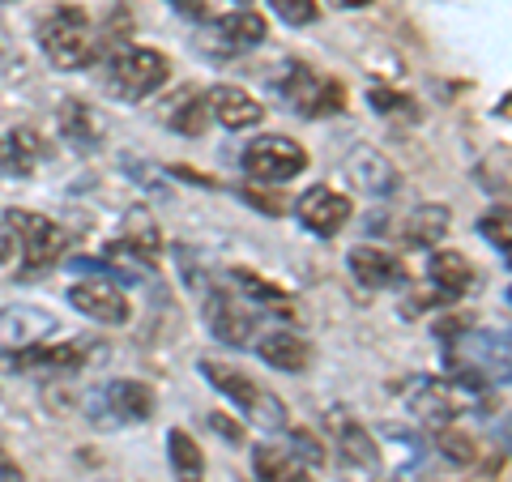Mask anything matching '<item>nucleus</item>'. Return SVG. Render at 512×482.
<instances>
[{"label":"nucleus","instance_id":"nucleus-41","mask_svg":"<svg viewBox=\"0 0 512 482\" xmlns=\"http://www.w3.org/2000/svg\"><path fill=\"white\" fill-rule=\"evenodd\" d=\"M0 5H5V0H0Z\"/></svg>","mask_w":512,"mask_h":482},{"label":"nucleus","instance_id":"nucleus-31","mask_svg":"<svg viewBox=\"0 0 512 482\" xmlns=\"http://www.w3.org/2000/svg\"><path fill=\"white\" fill-rule=\"evenodd\" d=\"M274 18H282L286 26H312L320 18V5L316 0H269Z\"/></svg>","mask_w":512,"mask_h":482},{"label":"nucleus","instance_id":"nucleus-10","mask_svg":"<svg viewBox=\"0 0 512 482\" xmlns=\"http://www.w3.org/2000/svg\"><path fill=\"white\" fill-rule=\"evenodd\" d=\"M69 308L82 312L94 325H128L133 320V308L116 282L107 278H86V282H73L69 286Z\"/></svg>","mask_w":512,"mask_h":482},{"label":"nucleus","instance_id":"nucleus-2","mask_svg":"<svg viewBox=\"0 0 512 482\" xmlns=\"http://www.w3.org/2000/svg\"><path fill=\"white\" fill-rule=\"evenodd\" d=\"M171 82V60L158 47H120L103 69V90L120 103H141Z\"/></svg>","mask_w":512,"mask_h":482},{"label":"nucleus","instance_id":"nucleus-35","mask_svg":"<svg viewBox=\"0 0 512 482\" xmlns=\"http://www.w3.org/2000/svg\"><path fill=\"white\" fill-rule=\"evenodd\" d=\"M440 303H448V295H440L436 286H431V291H419V295L406 299V316H423V312H431V308H440Z\"/></svg>","mask_w":512,"mask_h":482},{"label":"nucleus","instance_id":"nucleus-7","mask_svg":"<svg viewBox=\"0 0 512 482\" xmlns=\"http://www.w3.org/2000/svg\"><path fill=\"white\" fill-rule=\"evenodd\" d=\"M94 355L90 337H73V342H35L18 350V355H5V363L13 372H30V376H69L82 372Z\"/></svg>","mask_w":512,"mask_h":482},{"label":"nucleus","instance_id":"nucleus-4","mask_svg":"<svg viewBox=\"0 0 512 482\" xmlns=\"http://www.w3.org/2000/svg\"><path fill=\"white\" fill-rule=\"evenodd\" d=\"M86 419L103 431H124L154 419V389L141 380H107L86 397Z\"/></svg>","mask_w":512,"mask_h":482},{"label":"nucleus","instance_id":"nucleus-18","mask_svg":"<svg viewBox=\"0 0 512 482\" xmlns=\"http://www.w3.org/2000/svg\"><path fill=\"white\" fill-rule=\"evenodd\" d=\"M256 355H261V363L278 367V372L299 376V372H308V363H312V342L291 333V329H278V333H265L261 342H256Z\"/></svg>","mask_w":512,"mask_h":482},{"label":"nucleus","instance_id":"nucleus-11","mask_svg":"<svg viewBox=\"0 0 512 482\" xmlns=\"http://www.w3.org/2000/svg\"><path fill=\"white\" fill-rule=\"evenodd\" d=\"M56 128L64 137V146L77 154H99L107 146V120L99 107H90L82 99H64L56 111Z\"/></svg>","mask_w":512,"mask_h":482},{"label":"nucleus","instance_id":"nucleus-39","mask_svg":"<svg viewBox=\"0 0 512 482\" xmlns=\"http://www.w3.org/2000/svg\"><path fill=\"white\" fill-rule=\"evenodd\" d=\"M175 9H192V13H201V0H171Z\"/></svg>","mask_w":512,"mask_h":482},{"label":"nucleus","instance_id":"nucleus-15","mask_svg":"<svg viewBox=\"0 0 512 482\" xmlns=\"http://www.w3.org/2000/svg\"><path fill=\"white\" fill-rule=\"evenodd\" d=\"M56 333V316L52 312H39V308H0V350L5 355H18V350L47 342Z\"/></svg>","mask_w":512,"mask_h":482},{"label":"nucleus","instance_id":"nucleus-32","mask_svg":"<svg viewBox=\"0 0 512 482\" xmlns=\"http://www.w3.org/2000/svg\"><path fill=\"white\" fill-rule=\"evenodd\" d=\"M367 99H372V107L380 111V116H389V111H402V116H410V99H406V94H389V90H372V94H367Z\"/></svg>","mask_w":512,"mask_h":482},{"label":"nucleus","instance_id":"nucleus-9","mask_svg":"<svg viewBox=\"0 0 512 482\" xmlns=\"http://www.w3.org/2000/svg\"><path fill=\"white\" fill-rule=\"evenodd\" d=\"M406 406L427 427H444V423H457L461 410L470 406V389H461L457 380H444V376H419L406 389Z\"/></svg>","mask_w":512,"mask_h":482},{"label":"nucleus","instance_id":"nucleus-25","mask_svg":"<svg viewBox=\"0 0 512 482\" xmlns=\"http://www.w3.org/2000/svg\"><path fill=\"white\" fill-rule=\"evenodd\" d=\"M235 286L244 291L248 303H256V308H265V312H274V316H286V320H295V299L278 291L274 282H265V278H256L252 269H235Z\"/></svg>","mask_w":512,"mask_h":482},{"label":"nucleus","instance_id":"nucleus-28","mask_svg":"<svg viewBox=\"0 0 512 482\" xmlns=\"http://www.w3.org/2000/svg\"><path fill=\"white\" fill-rule=\"evenodd\" d=\"M291 470H295V457L286 453V448H278V444H261V448L252 453V474H256V482H282Z\"/></svg>","mask_w":512,"mask_h":482},{"label":"nucleus","instance_id":"nucleus-34","mask_svg":"<svg viewBox=\"0 0 512 482\" xmlns=\"http://www.w3.org/2000/svg\"><path fill=\"white\" fill-rule=\"evenodd\" d=\"M244 201H252V210H261V214H282L286 210V201L274 197V192H261V188H244Z\"/></svg>","mask_w":512,"mask_h":482},{"label":"nucleus","instance_id":"nucleus-30","mask_svg":"<svg viewBox=\"0 0 512 482\" xmlns=\"http://www.w3.org/2000/svg\"><path fill=\"white\" fill-rule=\"evenodd\" d=\"M286 453H291L295 461H303V465H325L329 448L320 444L308 427H291V436H286Z\"/></svg>","mask_w":512,"mask_h":482},{"label":"nucleus","instance_id":"nucleus-40","mask_svg":"<svg viewBox=\"0 0 512 482\" xmlns=\"http://www.w3.org/2000/svg\"><path fill=\"white\" fill-rule=\"evenodd\" d=\"M282 482H312V478H308V474H303V470H299V465H295V470H291V474H286Z\"/></svg>","mask_w":512,"mask_h":482},{"label":"nucleus","instance_id":"nucleus-19","mask_svg":"<svg viewBox=\"0 0 512 482\" xmlns=\"http://www.w3.org/2000/svg\"><path fill=\"white\" fill-rule=\"evenodd\" d=\"M346 167H350V180H355L363 192H372V197H389V192H397V184H402V175H397V167L384 158L380 150H350L346 158Z\"/></svg>","mask_w":512,"mask_h":482},{"label":"nucleus","instance_id":"nucleus-38","mask_svg":"<svg viewBox=\"0 0 512 482\" xmlns=\"http://www.w3.org/2000/svg\"><path fill=\"white\" fill-rule=\"evenodd\" d=\"M333 5H342V9H367V5H376V0H333Z\"/></svg>","mask_w":512,"mask_h":482},{"label":"nucleus","instance_id":"nucleus-13","mask_svg":"<svg viewBox=\"0 0 512 482\" xmlns=\"http://www.w3.org/2000/svg\"><path fill=\"white\" fill-rule=\"evenodd\" d=\"M295 218H299L303 231L329 239V235H338L346 222H350V201L342 197L338 188L316 184V188H308V192H303V197L295 201Z\"/></svg>","mask_w":512,"mask_h":482},{"label":"nucleus","instance_id":"nucleus-8","mask_svg":"<svg viewBox=\"0 0 512 482\" xmlns=\"http://www.w3.org/2000/svg\"><path fill=\"white\" fill-rule=\"evenodd\" d=\"M13 227H18V265L26 273H43L60 261L64 244H69V235L64 227H56L52 218L43 214H26V210H13Z\"/></svg>","mask_w":512,"mask_h":482},{"label":"nucleus","instance_id":"nucleus-24","mask_svg":"<svg viewBox=\"0 0 512 482\" xmlns=\"http://www.w3.org/2000/svg\"><path fill=\"white\" fill-rule=\"evenodd\" d=\"M39 154H43V141L35 128H13V133L0 137V171L5 175H30Z\"/></svg>","mask_w":512,"mask_h":482},{"label":"nucleus","instance_id":"nucleus-3","mask_svg":"<svg viewBox=\"0 0 512 482\" xmlns=\"http://www.w3.org/2000/svg\"><path fill=\"white\" fill-rule=\"evenodd\" d=\"M39 47L52 69L60 73H82L94 60V26L86 18V9L60 5L39 22Z\"/></svg>","mask_w":512,"mask_h":482},{"label":"nucleus","instance_id":"nucleus-29","mask_svg":"<svg viewBox=\"0 0 512 482\" xmlns=\"http://www.w3.org/2000/svg\"><path fill=\"white\" fill-rule=\"evenodd\" d=\"M436 448H440L448 461H461V465H470V461L478 457L474 436H470V431H461V427H453V423L436 427Z\"/></svg>","mask_w":512,"mask_h":482},{"label":"nucleus","instance_id":"nucleus-36","mask_svg":"<svg viewBox=\"0 0 512 482\" xmlns=\"http://www.w3.org/2000/svg\"><path fill=\"white\" fill-rule=\"evenodd\" d=\"M210 427H214L227 444H244V427H239V423L231 419V414H210Z\"/></svg>","mask_w":512,"mask_h":482},{"label":"nucleus","instance_id":"nucleus-33","mask_svg":"<svg viewBox=\"0 0 512 482\" xmlns=\"http://www.w3.org/2000/svg\"><path fill=\"white\" fill-rule=\"evenodd\" d=\"M483 235L491 239L500 252H508V210H500V214H491V218H483Z\"/></svg>","mask_w":512,"mask_h":482},{"label":"nucleus","instance_id":"nucleus-14","mask_svg":"<svg viewBox=\"0 0 512 482\" xmlns=\"http://www.w3.org/2000/svg\"><path fill=\"white\" fill-rule=\"evenodd\" d=\"M205 107H210V120H218L227 133H248V128L265 120V107L244 86H231V82H222L205 94Z\"/></svg>","mask_w":512,"mask_h":482},{"label":"nucleus","instance_id":"nucleus-37","mask_svg":"<svg viewBox=\"0 0 512 482\" xmlns=\"http://www.w3.org/2000/svg\"><path fill=\"white\" fill-rule=\"evenodd\" d=\"M0 482H22V470L13 465L5 453H0Z\"/></svg>","mask_w":512,"mask_h":482},{"label":"nucleus","instance_id":"nucleus-20","mask_svg":"<svg viewBox=\"0 0 512 482\" xmlns=\"http://www.w3.org/2000/svg\"><path fill=\"white\" fill-rule=\"evenodd\" d=\"M427 278L448 299H461V295H470L478 286V273L470 265V256H461V252H436L431 256V265H427Z\"/></svg>","mask_w":512,"mask_h":482},{"label":"nucleus","instance_id":"nucleus-23","mask_svg":"<svg viewBox=\"0 0 512 482\" xmlns=\"http://www.w3.org/2000/svg\"><path fill=\"white\" fill-rule=\"evenodd\" d=\"M120 252H133L137 261H158L163 256V231L146 210H133L124 218V235H120Z\"/></svg>","mask_w":512,"mask_h":482},{"label":"nucleus","instance_id":"nucleus-17","mask_svg":"<svg viewBox=\"0 0 512 482\" xmlns=\"http://www.w3.org/2000/svg\"><path fill=\"white\" fill-rule=\"evenodd\" d=\"M329 431H333V444H338V453L359 465V470H380V448L372 440V431L363 423H355L346 410H329Z\"/></svg>","mask_w":512,"mask_h":482},{"label":"nucleus","instance_id":"nucleus-1","mask_svg":"<svg viewBox=\"0 0 512 482\" xmlns=\"http://www.w3.org/2000/svg\"><path fill=\"white\" fill-rule=\"evenodd\" d=\"M197 372L205 376V384H210L214 393L227 397L248 423H256L261 431H282V427H286V406H282V397L269 393V389H261V384H256L252 376H244L239 367L218 363V359H201Z\"/></svg>","mask_w":512,"mask_h":482},{"label":"nucleus","instance_id":"nucleus-26","mask_svg":"<svg viewBox=\"0 0 512 482\" xmlns=\"http://www.w3.org/2000/svg\"><path fill=\"white\" fill-rule=\"evenodd\" d=\"M444 231H448V205H419L406 218L402 239H406V248H436Z\"/></svg>","mask_w":512,"mask_h":482},{"label":"nucleus","instance_id":"nucleus-16","mask_svg":"<svg viewBox=\"0 0 512 482\" xmlns=\"http://www.w3.org/2000/svg\"><path fill=\"white\" fill-rule=\"evenodd\" d=\"M350 273L363 282V286H372V291H393V286H406V265H402V256H393V252H384L376 244H359V248H350Z\"/></svg>","mask_w":512,"mask_h":482},{"label":"nucleus","instance_id":"nucleus-22","mask_svg":"<svg viewBox=\"0 0 512 482\" xmlns=\"http://www.w3.org/2000/svg\"><path fill=\"white\" fill-rule=\"evenodd\" d=\"M167 128L180 137H205V128H210V107H205V94L197 90H180L175 99L167 103Z\"/></svg>","mask_w":512,"mask_h":482},{"label":"nucleus","instance_id":"nucleus-21","mask_svg":"<svg viewBox=\"0 0 512 482\" xmlns=\"http://www.w3.org/2000/svg\"><path fill=\"white\" fill-rule=\"evenodd\" d=\"M265 39H269V22L256 9H235L218 22L222 52H252V47H261Z\"/></svg>","mask_w":512,"mask_h":482},{"label":"nucleus","instance_id":"nucleus-12","mask_svg":"<svg viewBox=\"0 0 512 482\" xmlns=\"http://www.w3.org/2000/svg\"><path fill=\"white\" fill-rule=\"evenodd\" d=\"M205 320H210L218 342L227 346H252L256 337V308L227 291H205Z\"/></svg>","mask_w":512,"mask_h":482},{"label":"nucleus","instance_id":"nucleus-5","mask_svg":"<svg viewBox=\"0 0 512 482\" xmlns=\"http://www.w3.org/2000/svg\"><path fill=\"white\" fill-rule=\"evenodd\" d=\"M278 90L291 111L308 120H320V116H338L346 107V90L338 82H329V77L312 73L308 64H286V73L278 77Z\"/></svg>","mask_w":512,"mask_h":482},{"label":"nucleus","instance_id":"nucleus-6","mask_svg":"<svg viewBox=\"0 0 512 482\" xmlns=\"http://www.w3.org/2000/svg\"><path fill=\"white\" fill-rule=\"evenodd\" d=\"M244 171L256 184H286L308 171V150H303L295 137H282V133L252 137L244 150Z\"/></svg>","mask_w":512,"mask_h":482},{"label":"nucleus","instance_id":"nucleus-27","mask_svg":"<svg viewBox=\"0 0 512 482\" xmlns=\"http://www.w3.org/2000/svg\"><path fill=\"white\" fill-rule=\"evenodd\" d=\"M167 457H171L175 482H205V457H201L197 440H192L184 427L167 431Z\"/></svg>","mask_w":512,"mask_h":482}]
</instances>
